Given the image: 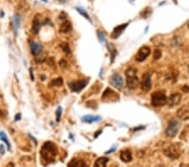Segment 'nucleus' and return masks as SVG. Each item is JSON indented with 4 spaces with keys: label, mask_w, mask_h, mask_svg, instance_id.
I'll list each match as a JSON object with an SVG mask.
<instances>
[{
    "label": "nucleus",
    "mask_w": 189,
    "mask_h": 167,
    "mask_svg": "<svg viewBox=\"0 0 189 167\" xmlns=\"http://www.w3.org/2000/svg\"><path fill=\"white\" fill-rule=\"evenodd\" d=\"M102 118L99 116H93V115H86L82 118V121L85 123H93V122H98L101 121Z\"/></svg>",
    "instance_id": "14"
},
{
    "label": "nucleus",
    "mask_w": 189,
    "mask_h": 167,
    "mask_svg": "<svg viewBox=\"0 0 189 167\" xmlns=\"http://www.w3.org/2000/svg\"><path fill=\"white\" fill-rule=\"evenodd\" d=\"M180 128V122L176 119L171 120L169 122V125L167 127L166 130V135L170 137V138H174L178 134V131Z\"/></svg>",
    "instance_id": "5"
},
{
    "label": "nucleus",
    "mask_w": 189,
    "mask_h": 167,
    "mask_svg": "<svg viewBox=\"0 0 189 167\" xmlns=\"http://www.w3.org/2000/svg\"><path fill=\"white\" fill-rule=\"evenodd\" d=\"M151 54V49H150V47H148V46H142V47H140L139 51H138V53L137 54L135 55V60L137 62H143L145 61L147 57Z\"/></svg>",
    "instance_id": "8"
},
{
    "label": "nucleus",
    "mask_w": 189,
    "mask_h": 167,
    "mask_svg": "<svg viewBox=\"0 0 189 167\" xmlns=\"http://www.w3.org/2000/svg\"><path fill=\"white\" fill-rule=\"evenodd\" d=\"M177 117L181 120H189V106H182L177 111Z\"/></svg>",
    "instance_id": "10"
},
{
    "label": "nucleus",
    "mask_w": 189,
    "mask_h": 167,
    "mask_svg": "<svg viewBox=\"0 0 189 167\" xmlns=\"http://www.w3.org/2000/svg\"><path fill=\"white\" fill-rule=\"evenodd\" d=\"M0 140H2V141H4V143L6 144V145H7V148H8V150H10L11 149V144H10V143H9V141H8V137L7 135L5 134V133L4 132H0Z\"/></svg>",
    "instance_id": "21"
},
{
    "label": "nucleus",
    "mask_w": 189,
    "mask_h": 167,
    "mask_svg": "<svg viewBox=\"0 0 189 167\" xmlns=\"http://www.w3.org/2000/svg\"><path fill=\"white\" fill-rule=\"evenodd\" d=\"M60 47L62 48V50L64 51L66 53H71V50L69 48V46H68L67 43H62Z\"/></svg>",
    "instance_id": "27"
},
{
    "label": "nucleus",
    "mask_w": 189,
    "mask_h": 167,
    "mask_svg": "<svg viewBox=\"0 0 189 167\" xmlns=\"http://www.w3.org/2000/svg\"><path fill=\"white\" fill-rule=\"evenodd\" d=\"M110 84L118 90H121L124 86V80L123 77L119 73H113L111 79H110Z\"/></svg>",
    "instance_id": "9"
},
{
    "label": "nucleus",
    "mask_w": 189,
    "mask_h": 167,
    "mask_svg": "<svg viewBox=\"0 0 189 167\" xmlns=\"http://www.w3.org/2000/svg\"><path fill=\"white\" fill-rule=\"evenodd\" d=\"M0 152L2 153V155H4V153H5V149L4 148V145H0Z\"/></svg>",
    "instance_id": "32"
},
{
    "label": "nucleus",
    "mask_w": 189,
    "mask_h": 167,
    "mask_svg": "<svg viewBox=\"0 0 189 167\" xmlns=\"http://www.w3.org/2000/svg\"><path fill=\"white\" fill-rule=\"evenodd\" d=\"M61 112H62V109H61V107H58L57 111H56V116H57V121H60V117H61Z\"/></svg>",
    "instance_id": "28"
},
{
    "label": "nucleus",
    "mask_w": 189,
    "mask_h": 167,
    "mask_svg": "<svg viewBox=\"0 0 189 167\" xmlns=\"http://www.w3.org/2000/svg\"><path fill=\"white\" fill-rule=\"evenodd\" d=\"M57 153H58V150H57V145L52 142H45L41 149V155L42 159L46 160L48 164L51 163L55 160Z\"/></svg>",
    "instance_id": "1"
},
{
    "label": "nucleus",
    "mask_w": 189,
    "mask_h": 167,
    "mask_svg": "<svg viewBox=\"0 0 189 167\" xmlns=\"http://www.w3.org/2000/svg\"><path fill=\"white\" fill-rule=\"evenodd\" d=\"M39 15H37L33 19V25H32V30L34 34H37L38 32L41 30V23L40 21V19L38 18Z\"/></svg>",
    "instance_id": "16"
},
{
    "label": "nucleus",
    "mask_w": 189,
    "mask_h": 167,
    "mask_svg": "<svg viewBox=\"0 0 189 167\" xmlns=\"http://www.w3.org/2000/svg\"><path fill=\"white\" fill-rule=\"evenodd\" d=\"M115 95V93L113 92L110 88H107L104 92H103V99L106 101V99H109V98H111L112 97V95Z\"/></svg>",
    "instance_id": "23"
},
{
    "label": "nucleus",
    "mask_w": 189,
    "mask_h": 167,
    "mask_svg": "<svg viewBox=\"0 0 189 167\" xmlns=\"http://www.w3.org/2000/svg\"><path fill=\"white\" fill-rule=\"evenodd\" d=\"M140 87L145 92L151 90V73H145L142 77V81L140 84Z\"/></svg>",
    "instance_id": "7"
},
{
    "label": "nucleus",
    "mask_w": 189,
    "mask_h": 167,
    "mask_svg": "<svg viewBox=\"0 0 189 167\" xmlns=\"http://www.w3.org/2000/svg\"><path fill=\"white\" fill-rule=\"evenodd\" d=\"M163 153L168 158L172 159H178L180 156V150L179 148L172 144H166L163 146Z\"/></svg>",
    "instance_id": "4"
},
{
    "label": "nucleus",
    "mask_w": 189,
    "mask_h": 167,
    "mask_svg": "<svg viewBox=\"0 0 189 167\" xmlns=\"http://www.w3.org/2000/svg\"><path fill=\"white\" fill-rule=\"evenodd\" d=\"M120 159L125 162V163H129L132 160V154L130 150L129 149H125L120 153Z\"/></svg>",
    "instance_id": "15"
},
{
    "label": "nucleus",
    "mask_w": 189,
    "mask_h": 167,
    "mask_svg": "<svg viewBox=\"0 0 189 167\" xmlns=\"http://www.w3.org/2000/svg\"><path fill=\"white\" fill-rule=\"evenodd\" d=\"M188 68H189V66H188Z\"/></svg>",
    "instance_id": "35"
},
{
    "label": "nucleus",
    "mask_w": 189,
    "mask_h": 167,
    "mask_svg": "<svg viewBox=\"0 0 189 167\" xmlns=\"http://www.w3.org/2000/svg\"><path fill=\"white\" fill-rule=\"evenodd\" d=\"M72 30V26L69 21H65L61 24L60 27V31L62 33H67Z\"/></svg>",
    "instance_id": "18"
},
{
    "label": "nucleus",
    "mask_w": 189,
    "mask_h": 167,
    "mask_svg": "<svg viewBox=\"0 0 189 167\" xmlns=\"http://www.w3.org/2000/svg\"><path fill=\"white\" fill-rule=\"evenodd\" d=\"M115 150H116V147H113V148H111V149H109V150H108V151H106L105 154H107V155H108V154H111L112 152L115 151Z\"/></svg>",
    "instance_id": "30"
},
{
    "label": "nucleus",
    "mask_w": 189,
    "mask_h": 167,
    "mask_svg": "<svg viewBox=\"0 0 189 167\" xmlns=\"http://www.w3.org/2000/svg\"><path fill=\"white\" fill-rule=\"evenodd\" d=\"M167 103V97L162 91H156L151 95V104L155 107L162 106Z\"/></svg>",
    "instance_id": "3"
},
{
    "label": "nucleus",
    "mask_w": 189,
    "mask_h": 167,
    "mask_svg": "<svg viewBox=\"0 0 189 167\" xmlns=\"http://www.w3.org/2000/svg\"><path fill=\"white\" fill-rule=\"evenodd\" d=\"M187 26H188V28H189V23H188V25H187Z\"/></svg>",
    "instance_id": "34"
},
{
    "label": "nucleus",
    "mask_w": 189,
    "mask_h": 167,
    "mask_svg": "<svg viewBox=\"0 0 189 167\" xmlns=\"http://www.w3.org/2000/svg\"><path fill=\"white\" fill-rule=\"evenodd\" d=\"M108 47H109V49L110 51V54H111V62L113 63V59H114V57H115L116 54H117V53H116V49L112 46V44H109V45L108 46Z\"/></svg>",
    "instance_id": "24"
},
{
    "label": "nucleus",
    "mask_w": 189,
    "mask_h": 167,
    "mask_svg": "<svg viewBox=\"0 0 189 167\" xmlns=\"http://www.w3.org/2000/svg\"><path fill=\"white\" fill-rule=\"evenodd\" d=\"M21 119V115L20 114H17L16 116H15V121H19Z\"/></svg>",
    "instance_id": "33"
},
{
    "label": "nucleus",
    "mask_w": 189,
    "mask_h": 167,
    "mask_svg": "<svg viewBox=\"0 0 189 167\" xmlns=\"http://www.w3.org/2000/svg\"><path fill=\"white\" fill-rule=\"evenodd\" d=\"M88 83L87 80H77V81H72L68 84V86L70 88V90L72 92H77L79 93L80 91H82L86 87V85Z\"/></svg>",
    "instance_id": "6"
},
{
    "label": "nucleus",
    "mask_w": 189,
    "mask_h": 167,
    "mask_svg": "<svg viewBox=\"0 0 189 167\" xmlns=\"http://www.w3.org/2000/svg\"><path fill=\"white\" fill-rule=\"evenodd\" d=\"M137 70L134 68H129L126 70L125 75H126V83H127V87L130 90H135L138 87L140 80L137 76Z\"/></svg>",
    "instance_id": "2"
},
{
    "label": "nucleus",
    "mask_w": 189,
    "mask_h": 167,
    "mask_svg": "<svg viewBox=\"0 0 189 167\" xmlns=\"http://www.w3.org/2000/svg\"><path fill=\"white\" fill-rule=\"evenodd\" d=\"M161 52L159 49L155 50V52H154V59L157 60L159 58H161Z\"/></svg>",
    "instance_id": "29"
},
{
    "label": "nucleus",
    "mask_w": 189,
    "mask_h": 167,
    "mask_svg": "<svg viewBox=\"0 0 189 167\" xmlns=\"http://www.w3.org/2000/svg\"><path fill=\"white\" fill-rule=\"evenodd\" d=\"M68 166H77V167H81V166H86L87 165L86 163L83 161V159H72L69 163L67 164Z\"/></svg>",
    "instance_id": "17"
},
{
    "label": "nucleus",
    "mask_w": 189,
    "mask_h": 167,
    "mask_svg": "<svg viewBox=\"0 0 189 167\" xmlns=\"http://www.w3.org/2000/svg\"><path fill=\"white\" fill-rule=\"evenodd\" d=\"M76 10L78 12L80 15H83V17H84V18H85V19H87V20H89V21H90V23H92V20H91V19H90V16H89V15L87 14V11H86V10H85V9H84L83 8L76 7Z\"/></svg>",
    "instance_id": "22"
},
{
    "label": "nucleus",
    "mask_w": 189,
    "mask_h": 167,
    "mask_svg": "<svg viewBox=\"0 0 189 167\" xmlns=\"http://www.w3.org/2000/svg\"><path fill=\"white\" fill-rule=\"evenodd\" d=\"M181 100V95L179 93H175L169 96V98H167V104L171 106H174L178 105Z\"/></svg>",
    "instance_id": "11"
},
{
    "label": "nucleus",
    "mask_w": 189,
    "mask_h": 167,
    "mask_svg": "<svg viewBox=\"0 0 189 167\" xmlns=\"http://www.w3.org/2000/svg\"><path fill=\"white\" fill-rule=\"evenodd\" d=\"M108 162H109V159L108 158H106V157H101V158H98L95 161L94 165L97 167H104Z\"/></svg>",
    "instance_id": "20"
},
{
    "label": "nucleus",
    "mask_w": 189,
    "mask_h": 167,
    "mask_svg": "<svg viewBox=\"0 0 189 167\" xmlns=\"http://www.w3.org/2000/svg\"><path fill=\"white\" fill-rule=\"evenodd\" d=\"M63 84V80L61 78H57V79H55V80H52L51 82V85H54V86H60L62 85Z\"/></svg>",
    "instance_id": "26"
},
{
    "label": "nucleus",
    "mask_w": 189,
    "mask_h": 167,
    "mask_svg": "<svg viewBox=\"0 0 189 167\" xmlns=\"http://www.w3.org/2000/svg\"><path fill=\"white\" fill-rule=\"evenodd\" d=\"M97 35H98V40H99V42H101V43H103V42H106L105 35H104V33L103 32L102 30H98Z\"/></svg>",
    "instance_id": "25"
},
{
    "label": "nucleus",
    "mask_w": 189,
    "mask_h": 167,
    "mask_svg": "<svg viewBox=\"0 0 189 167\" xmlns=\"http://www.w3.org/2000/svg\"><path fill=\"white\" fill-rule=\"evenodd\" d=\"M30 47L31 50V53L34 56H37L41 53L42 46L34 41H30Z\"/></svg>",
    "instance_id": "13"
},
{
    "label": "nucleus",
    "mask_w": 189,
    "mask_h": 167,
    "mask_svg": "<svg viewBox=\"0 0 189 167\" xmlns=\"http://www.w3.org/2000/svg\"><path fill=\"white\" fill-rule=\"evenodd\" d=\"M182 90L184 91L185 93H188L189 92V87L187 86V85H185L184 87L182 88Z\"/></svg>",
    "instance_id": "31"
},
{
    "label": "nucleus",
    "mask_w": 189,
    "mask_h": 167,
    "mask_svg": "<svg viewBox=\"0 0 189 167\" xmlns=\"http://www.w3.org/2000/svg\"><path fill=\"white\" fill-rule=\"evenodd\" d=\"M20 21H21L20 16L19 15H15V16L13 17V24H14V30L15 35H17V31L20 26Z\"/></svg>",
    "instance_id": "19"
},
{
    "label": "nucleus",
    "mask_w": 189,
    "mask_h": 167,
    "mask_svg": "<svg viewBox=\"0 0 189 167\" xmlns=\"http://www.w3.org/2000/svg\"><path fill=\"white\" fill-rule=\"evenodd\" d=\"M128 23H126V24H123V25H120V26H118L117 27H115L113 29L112 34H111V37L113 38V39H118L120 36V35L123 33V31L126 29V27L128 26Z\"/></svg>",
    "instance_id": "12"
}]
</instances>
